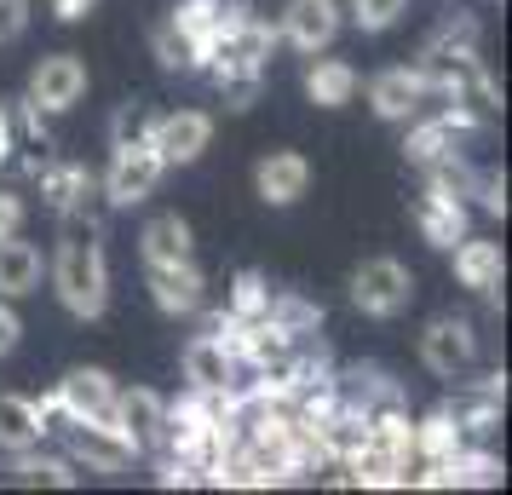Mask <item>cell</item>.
I'll return each instance as SVG.
<instances>
[{
	"mask_svg": "<svg viewBox=\"0 0 512 495\" xmlns=\"http://www.w3.org/2000/svg\"><path fill=\"white\" fill-rule=\"evenodd\" d=\"M52 288H58V300H64L70 317H81V323L104 317V306H110V271H104V242H98L93 219L87 225L75 219L64 231L58 260H52Z\"/></svg>",
	"mask_w": 512,
	"mask_h": 495,
	"instance_id": "6da1fadb",
	"label": "cell"
},
{
	"mask_svg": "<svg viewBox=\"0 0 512 495\" xmlns=\"http://www.w3.org/2000/svg\"><path fill=\"white\" fill-rule=\"evenodd\" d=\"M162 173H167V162L156 156L150 139L116 144V162H110V173H104V202H110V208H133V202H144V196H156Z\"/></svg>",
	"mask_w": 512,
	"mask_h": 495,
	"instance_id": "7a4b0ae2",
	"label": "cell"
},
{
	"mask_svg": "<svg viewBox=\"0 0 512 495\" xmlns=\"http://www.w3.org/2000/svg\"><path fill=\"white\" fill-rule=\"evenodd\" d=\"M409 300H415V277H409L403 260L357 265V277H351V306L363 311V317H403Z\"/></svg>",
	"mask_w": 512,
	"mask_h": 495,
	"instance_id": "3957f363",
	"label": "cell"
},
{
	"mask_svg": "<svg viewBox=\"0 0 512 495\" xmlns=\"http://www.w3.org/2000/svg\"><path fill=\"white\" fill-rule=\"evenodd\" d=\"M144 139L156 144V156L167 167H190L213 144V116L208 110H167V116H150Z\"/></svg>",
	"mask_w": 512,
	"mask_h": 495,
	"instance_id": "277c9868",
	"label": "cell"
},
{
	"mask_svg": "<svg viewBox=\"0 0 512 495\" xmlns=\"http://www.w3.org/2000/svg\"><path fill=\"white\" fill-rule=\"evenodd\" d=\"M81 93H87V64L75 58V52H52V58H41L35 64V75H29V104L35 110H75L81 104Z\"/></svg>",
	"mask_w": 512,
	"mask_h": 495,
	"instance_id": "5b68a950",
	"label": "cell"
},
{
	"mask_svg": "<svg viewBox=\"0 0 512 495\" xmlns=\"http://www.w3.org/2000/svg\"><path fill=\"white\" fill-rule=\"evenodd\" d=\"M426 98H432V75L409 70V64L380 70L369 81V104H374V116H380V121H415Z\"/></svg>",
	"mask_w": 512,
	"mask_h": 495,
	"instance_id": "8992f818",
	"label": "cell"
},
{
	"mask_svg": "<svg viewBox=\"0 0 512 495\" xmlns=\"http://www.w3.org/2000/svg\"><path fill=\"white\" fill-rule=\"evenodd\" d=\"M236 369H242V357H236L219 334H196V340L185 346V380L196 386V392H208V398H231Z\"/></svg>",
	"mask_w": 512,
	"mask_h": 495,
	"instance_id": "52a82bcc",
	"label": "cell"
},
{
	"mask_svg": "<svg viewBox=\"0 0 512 495\" xmlns=\"http://www.w3.org/2000/svg\"><path fill=\"white\" fill-rule=\"evenodd\" d=\"M415 225L420 236L432 242V248H455L466 236V202H461V190H449L443 179H432V185L415 196Z\"/></svg>",
	"mask_w": 512,
	"mask_h": 495,
	"instance_id": "ba28073f",
	"label": "cell"
},
{
	"mask_svg": "<svg viewBox=\"0 0 512 495\" xmlns=\"http://www.w3.org/2000/svg\"><path fill=\"white\" fill-rule=\"evenodd\" d=\"M58 403H64V421L110 426L116 421V380L104 375V369H75V375L58 386Z\"/></svg>",
	"mask_w": 512,
	"mask_h": 495,
	"instance_id": "9c48e42d",
	"label": "cell"
},
{
	"mask_svg": "<svg viewBox=\"0 0 512 495\" xmlns=\"http://www.w3.org/2000/svg\"><path fill=\"white\" fill-rule=\"evenodd\" d=\"M472 352H478V340H472V329H466L461 317H438V323H426V334H420V363L438 380L466 375Z\"/></svg>",
	"mask_w": 512,
	"mask_h": 495,
	"instance_id": "30bf717a",
	"label": "cell"
},
{
	"mask_svg": "<svg viewBox=\"0 0 512 495\" xmlns=\"http://www.w3.org/2000/svg\"><path fill=\"white\" fill-rule=\"evenodd\" d=\"M110 426H116L133 449H156L162 444V426H167V403L156 398L150 386H133V392L116 386V421Z\"/></svg>",
	"mask_w": 512,
	"mask_h": 495,
	"instance_id": "8fae6325",
	"label": "cell"
},
{
	"mask_svg": "<svg viewBox=\"0 0 512 495\" xmlns=\"http://www.w3.org/2000/svg\"><path fill=\"white\" fill-rule=\"evenodd\" d=\"M340 35V6L334 0H288L282 12V41L294 52H323Z\"/></svg>",
	"mask_w": 512,
	"mask_h": 495,
	"instance_id": "7c38bea8",
	"label": "cell"
},
{
	"mask_svg": "<svg viewBox=\"0 0 512 495\" xmlns=\"http://www.w3.org/2000/svg\"><path fill=\"white\" fill-rule=\"evenodd\" d=\"M144 277H150V300H156L167 317H190V311H202V271H196V260L144 265Z\"/></svg>",
	"mask_w": 512,
	"mask_h": 495,
	"instance_id": "4fadbf2b",
	"label": "cell"
},
{
	"mask_svg": "<svg viewBox=\"0 0 512 495\" xmlns=\"http://www.w3.org/2000/svg\"><path fill=\"white\" fill-rule=\"evenodd\" d=\"M254 190H259V202H271V208H294L305 190H311V162L294 156V150H271L254 167Z\"/></svg>",
	"mask_w": 512,
	"mask_h": 495,
	"instance_id": "5bb4252c",
	"label": "cell"
},
{
	"mask_svg": "<svg viewBox=\"0 0 512 495\" xmlns=\"http://www.w3.org/2000/svg\"><path fill=\"white\" fill-rule=\"evenodd\" d=\"M139 449L121 438L116 426H87V421H70V461H81V467L93 472H121L127 461H133Z\"/></svg>",
	"mask_w": 512,
	"mask_h": 495,
	"instance_id": "9a60e30c",
	"label": "cell"
},
{
	"mask_svg": "<svg viewBox=\"0 0 512 495\" xmlns=\"http://www.w3.org/2000/svg\"><path fill=\"white\" fill-rule=\"evenodd\" d=\"M449 254H455V283H461V288H472V294H495V288H501V271H507V260H501V242L461 236Z\"/></svg>",
	"mask_w": 512,
	"mask_h": 495,
	"instance_id": "2e32d148",
	"label": "cell"
},
{
	"mask_svg": "<svg viewBox=\"0 0 512 495\" xmlns=\"http://www.w3.org/2000/svg\"><path fill=\"white\" fill-rule=\"evenodd\" d=\"M41 438H47V426H41L35 398H24V392H0V449L18 455V449H35Z\"/></svg>",
	"mask_w": 512,
	"mask_h": 495,
	"instance_id": "e0dca14e",
	"label": "cell"
},
{
	"mask_svg": "<svg viewBox=\"0 0 512 495\" xmlns=\"http://www.w3.org/2000/svg\"><path fill=\"white\" fill-rule=\"evenodd\" d=\"M41 283V248L24 236H0V300H18Z\"/></svg>",
	"mask_w": 512,
	"mask_h": 495,
	"instance_id": "ac0fdd59",
	"label": "cell"
},
{
	"mask_svg": "<svg viewBox=\"0 0 512 495\" xmlns=\"http://www.w3.org/2000/svg\"><path fill=\"white\" fill-rule=\"evenodd\" d=\"M144 265H167V260H196V242H190V225L179 213H156L139 236Z\"/></svg>",
	"mask_w": 512,
	"mask_h": 495,
	"instance_id": "d6986e66",
	"label": "cell"
},
{
	"mask_svg": "<svg viewBox=\"0 0 512 495\" xmlns=\"http://www.w3.org/2000/svg\"><path fill=\"white\" fill-rule=\"evenodd\" d=\"M236 18H242V0H185V6L173 12V24L185 29L202 52H208V41L219 35V29H231Z\"/></svg>",
	"mask_w": 512,
	"mask_h": 495,
	"instance_id": "ffe728a7",
	"label": "cell"
},
{
	"mask_svg": "<svg viewBox=\"0 0 512 495\" xmlns=\"http://www.w3.org/2000/svg\"><path fill=\"white\" fill-rule=\"evenodd\" d=\"M305 98L323 104V110H340V104L357 98V70H351L346 58H317V64L305 70Z\"/></svg>",
	"mask_w": 512,
	"mask_h": 495,
	"instance_id": "44dd1931",
	"label": "cell"
},
{
	"mask_svg": "<svg viewBox=\"0 0 512 495\" xmlns=\"http://www.w3.org/2000/svg\"><path fill=\"white\" fill-rule=\"evenodd\" d=\"M41 173V196H47V208L52 213H75L81 208V196H93V179L81 173V167H35Z\"/></svg>",
	"mask_w": 512,
	"mask_h": 495,
	"instance_id": "7402d4cb",
	"label": "cell"
},
{
	"mask_svg": "<svg viewBox=\"0 0 512 495\" xmlns=\"http://www.w3.org/2000/svg\"><path fill=\"white\" fill-rule=\"evenodd\" d=\"M12 478H18V484H58V490H70V484H75V461L18 449V455H12Z\"/></svg>",
	"mask_w": 512,
	"mask_h": 495,
	"instance_id": "603a6c76",
	"label": "cell"
},
{
	"mask_svg": "<svg viewBox=\"0 0 512 495\" xmlns=\"http://www.w3.org/2000/svg\"><path fill=\"white\" fill-rule=\"evenodd\" d=\"M415 449L426 455V461H455L461 455V421L443 409V415H432V421L415 426Z\"/></svg>",
	"mask_w": 512,
	"mask_h": 495,
	"instance_id": "cb8c5ba5",
	"label": "cell"
},
{
	"mask_svg": "<svg viewBox=\"0 0 512 495\" xmlns=\"http://www.w3.org/2000/svg\"><path fill=\"white\" fill-rule=\"evenodd\" d=\"M265 317L277 323L282 334H317V323H323V306H311V300H300V294H271V306H265Z\"/></svg>",
	"mask_w": 512,
	"mask_h": 495,
	"instance_id": "d4e9b609",
	"label": "cell"
},
{
	"mask_svg": "<svg viewBox=\"0 0 512 495\" xmlns=\"http://www.w3.org/2000/svg\"><path fill=\"white\" fill-rule=\"evenodd\" d=\"M403 150H409V162H420V167H438L443 156L455 150V121L443 116V121H426V127H415Z\"/></svg>",
	"mask_w": 512,
	"mask_h": 495,
	"instance_id": "484cf974",
	"label": "cell"
},
{
	"mask_svg": "<svg viewBox=\"0 0 512 495\" xmlns=\"http://www.w3.org/2000/svg\"><path fill=\"white\" fill-rule=\"evenodd\" d=\"M156 58H162V70H196V64H202V47L167 18V24L156 29Z\"/></svg>",
	"mask_w": 512,
	"mask_h": 495,
	"instance_id": "4316f807",
	"label": "cell"
},
{
	"mask_svg": "<svg viewBox=\"0 0 512 495\" xmlns=\"http://www.w3.org/2000/svg\"><path fill=\"white\" fill-rule=\"evenodd\" d=\"M265 306H271V288H265V277L259 271H236L231 283V317H265Z\"/></svg>",
	"mask_w": 512,
	"mask_h": 495,
	"instance_id": "83f0119b",
	"label": "cell"
},
{
	"mask_svg": "<svg viewBox=\"0 0 512 495\" xmlns=\"http://www.w3.org/2000/svg\"><path fill=\"white\" fill-rule=\"evenodd\" d=\"M403 12H409V0H351V18H357V29H369V35L392 29Z\"/></svg>",
	"mask_w": 512,
	"mask_h": 495,
	"instance_id": "f1b7e54d",
	"label": "cell"
},
{
	"mask_svg": "<svg viewBox=\"0 0 512 495\" xmlns=\"http://www.w3.org/2000/svg\"><path fill=\"white\" fill-rule=\"evenodd\" d=\"M29 29V0H0V47Z\"/></svg>",
	"mask_w": 512,
	"mask_h": 495,
	"instance_id": "f546056e",
	"label": "cell"
},
{
	"mask_svg": "<svg viewBox=\"0 0 512 495\" xmlns=\"http://www.w3.org/2000/svg\"><path fill=\"white\" fill-rule=\"evenodd\" d=\"M144 133H150V116H144L139 104H127L116 116V144H133V139H144Z\"/></svg>",
	"mask_w": 512,
	"mask_h": 495,
	"instance_id": "4dcf8cb0",
	"label": "cell"
},
{
	"mask_svg": "<svg viewBox=\"0 0 512 495\" xmlns=\"http://www.w3.org/2000/svg\"><path fill=\"white\" fill-rule=\"evenodd\" d=\"M18 231H24V196L0 190V236H18Z\"/></svg>",
	"mask_w": 512,
	"mask_h": 495,
	"instance_id": "1f68e13d",
	"label": "cell"
},
{
	"mask_svg": "<svg viewBox=\"0 0 512 495\" xmlns=\"http://www.w3.org/2000/svg\"><path fill=\"white\" fill-rule=\"evenodd\" d=\"M18 334H24V323H18V311H12L6 300H0V357H6L12 346H18Z\"/></svg>",
	"mask_w": 512,
	"mask_h": 495,
	"instance_id": "d6a6232c",
	"label": "cell"
},
{
	"mask_svg": "<svg viewBox=\"0 0 512 495\" xmlns=\"http://www.w3.org/2000/svg\"><path fill=\"white\" fill-rule=\"evenodd\" d=\"M478 185H484V208H489V213H507V185H501L495 173H484Z\"/></svg>",
	"mask_w": 512,
	"mask_h": 495,
	"instance_id": "836d02e7",
	"label": "cell"
},
{
	"mask_svg": "<svg viewBox=\"0 0 512 495\" xmlns=\"http://www.w3.org/2000/svg\"><path fill=\"white\" fill-rule=\"evenodd\" d=\"M52 6H58V18H64V24H75V18H81L93 0H52Z\"/></svg>",
	"mask_w": 512,
	"mask_h": 495,
	"instance_id": "e575fe53",
	"label": "cell"
},
{
	"mask_svg": "<svg viewBox=\"0 0 512 495\" xmlns=\"http://www.w3.org/2000/svg\"><path fill=\"white\" fill-rule=\"evenodd\" d=\"M12 162V127H6V110H0V167Z\"/></svg>",
	"mask_w": 512,
	"mask_h": 495,
	"instance_id": "d590c367",
	"label": "cell"
}]
</instances>
